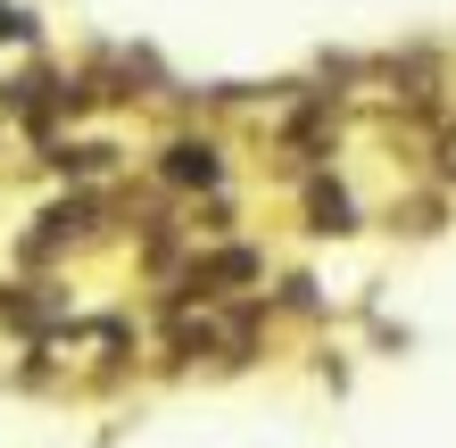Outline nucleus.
Listing matches in <instances>:
<instances>
[{
    "mask_svg": "<svg viewBox=\"0 0 456 448\" xmlns=\"http://www.w3.org/2000/svg\"><path fill=\"white\" fill-rule=\"evenodd\" d=\"M125 349V324H92V332H59V340H50V357H75V365H92V357H117Z\"/></svg>",
    "mask_w": 456,
    "mask_h": 448,
    "instance_id": "nucleus-1",
    "label": "nucleus"
},
{
    "mask_svg": "<svg viewBox=\"0 0 456 448\" xmlns=\"http://www.w3.org/2000/svg\"><path fill=\"white\" fill-rule=\"evenodd\" d=\"M167 175H175V183H200V191H208V183H216V150L175 142V150H167Z\"/></svg>",
    "mask_w": 456,
    "mask_h": 448,
    "instance_id": "nucleus-2",
    "label": "nucleus"
},
{
    "mask_svg": "<svg viewBox=\"0 0 456 448\" xmlns=\"http://www.w3.org/2000/svg\"><path fill=\"white\" fill-rule=\"evenodd\" d=\"M315 232H348V224H357V216H348V191H332V183H315Z\"/></svg>",
    "mask_w": 456,
    "mask_h": 448,
    "instance_id": "nucleus-3",
    "label": "nucleus"
},
{
    "mask_svg": "<svg viewBox=\"0 0 456 448\" xmlns=\"http://www.w3.org/2000/svg\"><path fill=\"white\" fill-rule=\"evenodd\" d=\"M0 34H25V9H9V0H0Z\"/></svg>",
    "mask_w": 456,
    "mask_h": 448,
    "instance_id": "nucleus-4",
    "label": "nucleus"
},
{
    "mask_svg": "<svg viewBox=\"0 0 456 448\" xmlns=\"http://www.w3.org/2000/svg\"><path fill=\"white\" fill-rule=\"evenodd\" d=\"M448 167H456V134H448Z\"/></svg>",
    "mask_w": 456,
    "mask_h": 448,
    "instance_id": "nucleus-5",
    "label": "nucleus"
}]
</instances>
